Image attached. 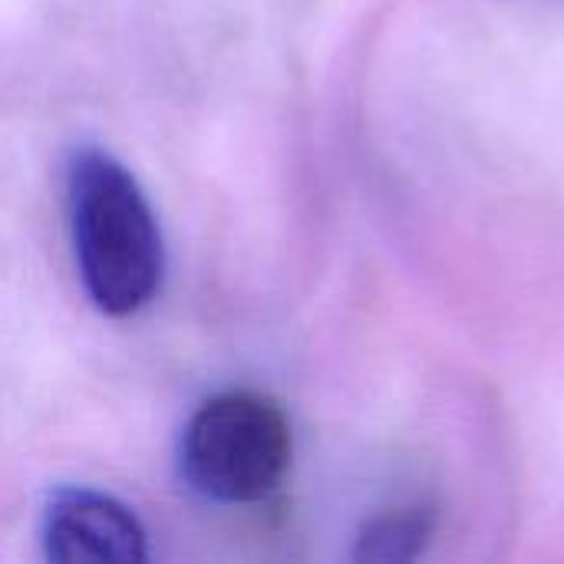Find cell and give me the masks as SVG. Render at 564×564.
Masks as SVG:
<instances>
[{"label": "cell", "mask_w": 564, "mask_h": 564, "mask_svg": "<svg viewBox=\"0 0 564 564\" xmlns=\"http://www.w3.org/2000/svg\"><path fill=\"white\" fill-rule=\"evenodd\" d=\"M69 225L93 304L112 317L145 307L162 281V235L142 188L116 159L83 152L73 162Z\"/></svg>", "instance_id": "6da1fadb"}, {"label": "cell", "mask_w": 564, "mask_h": 564, "mask_svg": "<svg viewBox=\"0 0 564 564\" xmlns=\"http://www.w3.org/2000/svg\"><path fill=\"white\" fill-rule=\"evenodd\" d=\"M288 466L291 426L274 400L251 390L208 400L182 440L185 479L215 502H258L281 486Z\"/></svg>", "instance_id": "7a4b0ae2"}, {"label": "cell", "mask_w": 564, "mask_h": 564, "mask_svg": "<svg viewBox=\"0 0 564 564\" xmlns=\"http://www.w3.org/2000/svg\"><path fill=\"white\" fill-rule=\"evenodd\" d=\"M43 549L56 564H135L145 558V532L116 499L66 489L43 512Z\"/></svg>", "instance_id": "3957f363"}, {"label": "cell", "mask_w": 564, "mask_h": 564, "mask_svg": "<svg viewBox=\"0 0 564 564\" xmlns=\"http://www.w3.org/2000/svg\"><path fill=\"white\" fill-rule=\"evenodd\" d=\"M423 542H426V522L413 512H393L364 529L357 558L360 562H406V558H416Z\"/></svg>", "instance_id": "277c9868"}]
</instances>
